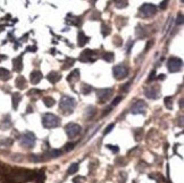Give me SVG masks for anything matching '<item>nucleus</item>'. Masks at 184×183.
<instances>
[{
	"label": "nucleus",
	"mask_w": 184,
	"mask_h": 183,
	"mask_svg": "<svg viewBox=\"0 0 184 183\" xmlns=\"http://www.w3.org/2000/svg\"><path fill=\"white\" fill-rule=\"evenodd\" d=\"M10 125H12L10 121H9V119H7V122H6V121H3V123L1 124V127H2V130H8V129L10 127Z\"/></svg>",
	"instance_id": "28"
},
{
	"label": "nucleus",
	"mask_w": 184,
	"mask_h": 183,
	"mask_svg": "<svg viewBox=\"0 0 184 183\" xmlns=\"http://www.w3.org/2000/svg\"><path fill=\"white\" fill-rule=\"evenodd\" d=\"M10 72L8 70V69L6 68H0V80H2V81H7V80H9L10 79Z\"/></svg>",
	"instance_id": "17"
},
{
	"label": "nucleus",
	"mask_w": 184,
	"mask_h": 183,
	"mask_svg": "<svg viewBox=\"0 0 184 183\" xmlns=\"http://www.w3.org/2000/svg\"><path fill=\"white\" fill-rule=\"evenodd\" d=\"M108 149H110L112 151H114V152H118L119 151V149H118V147L117 146H112V144H107L106 146Z\"/></svg>",
	"instance_id": "31"
},
{
	"label": "nucleus",
	"mask_w": 184,
	"mask_h": 183,
	"mask_svg": "<svg viewBox=\"0 0 184 183\" xmlns=\"http://www.w3.org/2000/svg\"><path fill=\"white\" fill-rule=\"evenodd\" d=\"M127 74H129V70L123 65H116L113 68V75L116 80H123L124 77L127 76Z\"/></svg>",
	"instance_id": "7"
},
{
	"label": "nucleus",
	"mask_w": 184,
	"mask_h": 183,
	"mask_svg": "<svg viewBox=\"0 0 184 183\" xmlns=\"http://www.w3.org/2000/svg\"><path fill=\"white\" fill-rule=\"evenodd\" d=\"M42 79V73L40 70H33L31 73V82L32 84H38Z\"/></svg>",
	"instance_id": "12"
},
{
	"label": "nucleus",
	"mask_w": 184,
	"mask_h": 183,
	"mask_svg": "<svg viewBox=\"0 0 184 183\" xmlns=\"http://www.w3.org/2000/svg\"><path fill=\"white\" fill-rule=\"evenodd\" d=\"M48 155H49V157H51V158H57V157H59V156L62 155V150L51 149V150L48 152Z\"/></svg>",
	"instance_id": "20"
},
{
	"label": "nucleus",
	"mask_w": 184,
	"mask_h": 183,
	"mask_svg": "<svg viewBox=\"0 0 184 183\" xmlns=\"http://www.w3.org/2000/svg\"><path fill=\"white\" fill-rule=\"evenodd\" d=\"M21 99H22V97H21V94L20 93H14L13 94V107H14V109H17V107H18V104H20V101H21Z\"/></svg>",
	"instance_id": "18"
},
{
	"label": "nucleus",
	"mask_w": 184,
	"mask_h": 183,
	"mask_svg": "<svg viewBox=\"0 0 184 183\" xmlns=\"http://www.w3.org/2000/svg\"><path fill=\"white\" fill-rule=\"evenodd\" d=\"M155 77V70H152L151 73H150V76H149V80H151V79H154Z\"/></svg>",
	"instance_id": "39"
},
{
	"label": "nucleus",
	"mask_w": 184,
	"mask_h": 183,
	"mask_svg": "<svg viewBox=\"0 0 184 183\" xmlns=\"http://www.w3.org/2000/svg\"><path fill=\"white\" fill-rule=\"evenodd\" d=\"M119 176H120V180H119V182L120 183H125V181H126V179H127V175H126V173H120L119 174Z\"/></svg>",
	"instance_id": "32"
},
{
	"label": "nucleus",
	"mask_w": 184,
	"mask_h": 183,
	"mask_svg": "<svg viewBox=\"0 0 184 183\" xmlns=\"http://www.w3.org/2000/svg\"><path fill=\"white\" fill-rule=\"evenodd\" d=\"M130 84H131V82H127V83H126V85H125V87H123V91H124V92L127 91V89H129Z\"/></svg>",
	"instance_id": "38"
},
{
	"label": "nucleus",
	"mask_w": 184,
	"mask_h": 183,
	"mask_svg": "<svg viewBox=\"0 0 184 183\" xmlns=\"http://www.w3.org/2000/svg\"><path fill=\"white\" fill-rule=\"evenodd\" d=\"M165 106L168 109H173V98L172 97H166L165 98Z\"/></svg>",
	"instance_id": "23"
},
{
	"label": "nucleus",
	"mask_w": 184,
	"mask_h": 183,
	"mask_svg": "<svg viewBox=\"0 0 184 183\" xmlns=\"http://www.w3.org/2000/svg\"><path fill=\"white\" fill-rule=\"evenodd\" d=\"M65 132H66V134H67L68 138L74 139V138H76L82 132V127H81V125H78L76 123H69L65 127Z\"/></svg>",
	"instance_id": "4"
},
{
	"label": "nucleus",
	"mask_w": 184,
	"mask_h": 183,
	"mask_svg": "<svg viewBox=\"0 0 184 183\" xmlns=\"http://www.w3.org/2000/svg\"><path fill=\"white\" fill-rule=\"evenodd\" d=\"M176 23H177V24H180V25H181V24L183 23V14H182V13H180V14H179V16H177V21H176Z\"/></svg>",
	"instance_id": "33"
},
{
	"label": "nucleus",
	"mask_w": 184,
	"mask_h": 183,
	"mask_svg": "<svg viewBox=\"0 0 184 183\" xmlns=\"http://www.w3.org/2000/svg\"><path fill=\"white\" fill-rule=\"evenodd\" d=\"M88 41H89V38H88L82 31L78 32V34H77V45L80 47H84Z\"/></svg>",
	"instance_id": "14"
},
{
	"label": "nucleus",
	"mask_w": 184,
	"mask_h": 183,
	"mask_svg": "<svg viewBox=\"0 0 184 183\" xmlns=\"http://www.w3.org/2000/svg\"><path fill=\"white\" fill-rule=\"evenodd\" d=\"M43 104L46 105L47 107H52L55 105V99L51 97H45L43 98Z\"/></svg>",
	"instance_id": "21"
},
{
	"label": "nucleus",
	"mask_w": 184,
	"mask_h": 183,
	"mask_svg": "<svg viewBox=\"0 0 184 183\" xmlns=\"http://www.w3.org/2000/svg\"><path fill=\"white\" fill-rule=\"evenodd\" d=\"M20 144L26 149L33 148L35 144V136L31 132H26L23 137L20 139Z\"/></svg>",
	"instance_id": "3"
},
{
	"label": "nucleus",
	"mask_w": 184,
	"mask_h": 183,
	"mask_svg": "<svg viewBox=\"0 0 184 183\" xmlns=\"http://www.w3.org/2000/svg\"><path fill=\"white\" fill-rule=\"evenodd\" d=\"M123 98L122 97H117V98H115V100L113 101V106H117L119 102H120V100H122Z\"/></svg>",
	"instance_id": "34"
},
{
	"label": "nucleus",
	"mask_w": 184,
	"mask_h": 183,
	"mask_svg": "<svg viewBox=\"0 0 184 183\" xmlns=\"http://www.w3.org/2000/svg\"><path fill=\"white\" fill-rule=\"evenodd\" d=\"M75 99L68 97V96H64L60 98V101H59V109L64 113L65 115L72 114L74 108H75Z\"/></svg>",
	"instance_id": "1"
},
{
	"label": "nucleus",
	"mask_w": 184,
	"mask_h": 183,
	"mask_svg": "<svg viewBox=\"0 0 184 183\" xmlns=\"http://www.w3.org/2000/svg\"><path fill=\"white\" fill-rule=\"evenodd\" d=\"M114 57H115V55H114L113 52H105L103 56H102V58H103L106 62H109V63L114 60Z\"/></svg>",
	"instance_id": "22"
},
{
	"label": "nucleus",
	"mask_w": 184,
	"mask_h": 183,
	"mask_svg": "<svg viewBox=\"0 0 184 183\" xmlns=\"http://www.w3.org/2000/svg\"><path fill=\"white\" fill-rule=\"evenodd\" d=\"M13 67H14V70L15 72H22V69H23V58H22V56H18L17 58H15L14 60H13Z\"/></svg>",
	"instance_id": "11"
},
{
	"label": "nucleus",
	"mask_w": 184,
	"mask_h": 183,
	"mask_svg": "<svg viewBox=\"0 0 184 183\" xmlns=\"http://www.w3.org/2000/svg\"><path fill=\"white\" fill-rule=\"evenodd\" d=\"M157 13V7L152 3H143L140 7V14L143 17H150L154 16Z\"/></svg>",
	"instance_id": "5"
},
{
	"label": "nucleus",
	"mask_w": 184,
	"mask_h": 183,
	"mask_svg": "<svg viewBox=\"0 0 184 183\" xmlns=\"http://www.w3.org/2000/svg\"><path fill=\"white\" fill-rule=\"evenodd\" d=\"M90 91H91V87H90V85H87V84H83V85H82L81 92H82L83 94H88V93H90Z\"/></svg>",
	"instance_id": "27"
},
{
	"label": "nucleus",
	"mask_w": 184,
	"mask_h": 183,
	"mask_svg": "<svg viewBox=\"0 0 184 183\" xmlns=\"http://www.w3.org/2000/svg\"><path fill=\"white\" fill-rule=\"evenodd\" d=\"M42 125L45 129H55L60 125V119L55 114H45L42 116Z\"/></svg>",
	"instance_id": "2"
},
{
	"label": "nucleus",
	"mask_w": 184,
	"mask_h": 183,
	"mask_svg": "<svg viewBox=\"0 0 184 183\" xmlns=\"http://www.w3.org/2000/svg\"><path fill=\"white\" fill-rule=\"evenodd\" d=\"M76 146V143H74V142H70V143H67L66 146H65V150L66 151H72L73 149H74V147Z\"/></svg>",
	"instance_id": "30"
},
{
	"label": "nucleus",
	"mask_w": 184,
	"mask_h": 183,
	"mask_svg": "<svg viewBox=\"0 0 184 183\" xmlns=\"http://www.w3.org/2000/svg\"><path fill=\"white\" fill-rule=\"evenodd\" d=\"M182 60L180 58H176V57H170L167 62V67H168V70L170 73H175V72H179L180 69L182 68Z\"/></svg>",
	"instance_id": "6"
},
{
	"label": "nucleus",
	"mask_w": 184,
	"mask_h": 183,
	"mask_svg": "<svg viewBox=\"0 0 184 183\" xmlns=\"http://www.w3.org/2000/svg\"><path fill=\"white\" fill-rule=\"evenodd\" d=\"M47 77H48L49 82H51L52 84H55V83H57V82L62 79V75H60L59 73H57V72H51V73L48 74Z\"/></svg>",
	"instance_id": "13"
},
{
	"label": "nucleus",
	"mask_w": 184,
	"mask_h": 183,
	"mask_svg": "<svg viewBox=\"0 0 184 183\" xmlns=\"http://www.w3.org/2000/svg\"><path fill=\"white\" fill-rule=\"evenodd\" d=\"M167 2H168L167 0H164V1L161 2V5H160V8H161V9H165V8L167 7Z\"/></svg>",
	"instance_id": "37"
},
{
	"label": "nucleus",
	"mask_w": 184,
	"mask_h": 183,
	"mask_svg": "<svg viewBox=\"0 0 184 183\" xmlns=\"http://www.w3.org/2000/svg\"><path fill=\"white\" fill-rule=\"evenodd\" d=\"M113 94V90L112 89H101L97 91V97L99 99L100 102H105L106 100H108Z\"/></svg>",
	"instance_id": "9"
},
{
	"label": "nucleus",
	"mask_w": 184,
	"mask_h": 183,
	"mask_svg": "<svg viewBox=\"0 0 184 183\" xmlns=\"http://www.w3.org/2000/svg\"><path fill=\"white\" fill-rule=\"evenodd\" d=\"M160 94V89L158 85H152L151 88L145 90V96L150 99H157Z\"/></svg>",
	"instance_id": "10"
},
{
	"label": "nucleus",
	"mask_w": 184,
	"mask_h": 183,
	"mask_svg": "<svg viewBox=\"0 0 184 183\" xmlns=\"http://www.w3.org/2000/svg\"><path fill=\"white\" fill-rule=\"evenodd\" d=\"M30 159L33 160V161H39L40 158L38 157V155H31V157H30Z\"/></svg>",
	"instance_id": "35"
},
{
	"label": "nucleus",
	"mask_w": 184,
	"mask_h": 183,
	"mask_svg": "<svg viewBox=\"0 0 184 183\" xmlns=\"http://www.w3.org/2000/svg\"><path fill=\"white\" fill-rule=\"evenodd\" d=\"M120 42H122L120 38H119V37H115V39H114V43H116L117 46H119V45H120Z\"/></svg>",
	"instance_id": "36"
},
{
	"label": "nucleus",
	"mask_w": 184,
	"mask_h": 183,
	"mask_svg": "<svg viewBox=\"0 0 184 183\" xmlns=\"http://www.w3.org/2000/svg\"><path fill=\"white\" fill-rule=\"evenodd\" d=\"M101 33H102V35H108L109 33H110V28H109V26L108 25H106V24H102L101 25Z\"/></svg>",
	"instance_id": "25"
},
{
	"label": "nucleus",
	"mask_w": 184,
	"mask_h": 183,
	"mask_svg": "<svg viewBox=\"0 0 184 183\" xmlns=\"http://www.w3.org/2000/svg\"><path fill=\"white\" fill-rule=\"evenodd\" d=\"M16 87L18 88V89H21V90H23V89H25L26 88V80H25V77L24 76H22V75H20L17 79H16Z\"/></svg>",
	"instance_id": "16"
},
{
	"label": "nucleus",
	"mask_w": 184,
	"mask_h": 183,
	"mask_svg": "<svg viewBox=\"0 0 184 183\" xmlns=\"http://www.w3.org/2000/svg\"><path fill=\"white\" fill-rule=\"evenodd\" d=\"M115 5L117 8H124L127 6V1L126 0H116Z\"/></svg>",
	"instance_id": "26"
},
{
	"label": "nucleus",
	"mask_w": 184,
	"mask_h": 183,
	"mask_svg": "<svg viewBox=\"0 0 184 183\" xmlns=\"http://www.w3.org/2000/svg\"><path fill=\"white\" fill-rule=\"evenodd\" d=\"M92 2H95V1H97V0H91Z\"/></svg>",
	"instance_id": "40"
},
{
	"label": "nucleus",
	"mask_w": 184,
	"mask_h": 183,
	"mask_svg": "<svg viewBox=\"0 0 184 183\" xmlns=\"http://www.w3.org/2000/svg\"><path fill=\"white\" fill-rule=\"evenodd\" d=\"M77 79H80V70H78V69H75L74 72H72L68 75V77H67L68 82H70V83H72L73 81H75V80H77Z\"/></svg>",
	"instance_id": "19"
},
{
	"label": "nucleus",
	"mask_w": 184,
	"mask_h": 183,
	"mask_svg": "<svg viewBox=\"0 0 184 183\" xmlns=\"http://www.w3.org/2000/svg\"><path fill=\"white\" fill-rule=\"evenodd\" d=\"M145 109H147V104L143 100H138L135 104H133L131 108V113L132 114H144Z\"/></svg>",
	"instance_id": "8"
},
{
	"label": "nucleus",
	"mask_w": 184,
	"mask_h": 183,
	"mask_svg": "<svg viewBox=\"0 0 184 183\" xmlns=\"http://www.w3.org/2000/svg\"><path fill=\"white\" fill-rule=\"evenodd\" d=\"M78 171V164H72L68 168V174H75Z\"/></svg>",
	"instance_id": "24"
},
{
	"label": "nucleus",
	"mask_w": 184,
	"mask_h": 183,
	"mask_svg": "<svg viewBox=\"0 0 184 183\" xmlns=\"http://www.w3.org/2000/svg\"><path fill=\"white\" fill-rule=\"evenodd\" d=\"M114 127H115V124H113V123H112V124H109V125L106 127V130L103 131V134H105V136H106V134H108L109 132H112V131H113V129H114Z\"/></svg>",
	"instance_id": "29"
},
{
	"label": "nucleus",
	"mask_w": 184,
	"mask_h": 183,
	"mask_svg": "<svg viewBox=\"0 0 184 183\" xmlns=\"http://www.w3.org/2000/svg\"><path fill=\"white\" fill-rule=\"evenodd\" d=\"M91 56H93V51H91V50H84V51L81 54L80 60H81V62H88V60H92Z\"/></svg>",
	"instance_id": "15"
}]
</instances>
